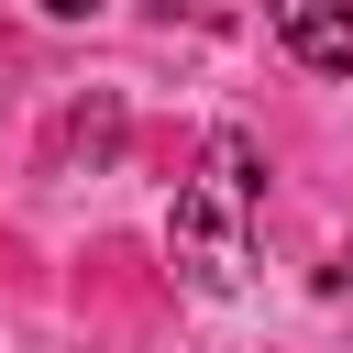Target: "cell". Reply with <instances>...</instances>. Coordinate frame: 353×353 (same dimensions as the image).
<instances>
[{
	"mask_svg": "<svg viewBox=\"0 0 353 353\" xmlns=\"http://www.w3.org/2000/svg\"><path fill=\"white\" fill-rule=\"evenodd\" d=\"M33 11H55V22H88V11H99V0H33Z\"/></svg>",
	"mask_w": 353,
	"mask_h": 353,
	"instance_id": "obj_3",
	"label": "cell"
},
{
	"mask_svg": "<svg viewBox=\"0 0 353 353\" xmlns=\"http://www.w3.org/2000/svg\"><path fill=\"white\" fill-rule=\"evenodd\" d=\"M254 199H265L254 143H243V132H210L199 176H188V188H176V210H165V254H176V276H188V287H210V298H232V287H243V221H254Z\"/></svg>",
	"mask_w": 353,
	"mask_h": 353,
	"instance_id": "obj_1",
	"label": "cell"
},
{
	"mask_svg": "<svg viewBox=\"0 0 353 353\" xmlns=\"http://www.w3.org/2000/svg\"><path fill=\"white\" fill-rule=\"evenodd\" d=\"M265 22H276V44H287L298 66L353 77V0H265Z\"/></svg>",
	"mask_w": 353,
	"mask_h": 353,
	"instance_id": "obj_2",
	"label": "cell"
},
{
	"mask_svg": "<svg viewBox=\"0 0 353 353\" xmlns=\"http://www.w3.org/2000/svg\"><path fill=\"white\" fill-rule=\"evenodd\" d=\"M342 298H353V243H342Z\"/></svg>",
	"mask_w": 353,
	"mask_h": 353,
	"instance_id": "obj_4",
	"label": "cell"
}]
</instances>
